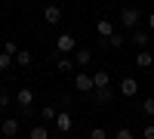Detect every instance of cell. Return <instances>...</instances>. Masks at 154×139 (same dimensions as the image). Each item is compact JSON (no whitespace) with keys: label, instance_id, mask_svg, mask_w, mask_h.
Masks as SVG:
<instances>
[{"label":"cell","instance_id":"obj_15","mask_svg":"<svg viewBox=\"0 0 154 139\" xmlns=\"http://www.w3.org/2000/svg\"><path fill=\"white\" fill-rule=\"evenodd\" d=\"M133 43L136 46H148L151 43V31H133Z\"/></svg>","mask_w":154,"mask_h":139},{"label":"cell","instance_id":"obj_13","mask_svg":"<svg viewBox=\"0 0 154 139\" xmlns=\"http://www.w3.org/2000/svg\"><path fill=\"white\" fill-rule=\"evenodd\" d=\"M31 59H34V56H31V49H19V53H16V65H19V68H28V65H31Z\"/></svg>","mask_w":154,"mask_h":139},{"label":"cell","instance_id":"obj_11","mask_svg":"<svg viewBox=\"0 0 154 139\" xmlns=\"http://www.w3.org/2000/svg\"><path fill=\"white\" fill-rule=\"evenodd\" d=\"M96 34H99V37H105V40H108V37L114 34V22H108V19L96 22Z\"/></svg>","mask_w":154,"mask_h":139},{"label":"cell","instance_id":"obj_2","mask_svg":"<svg viewBox=\"0 0 154 139\" xmlns=\"http://www.w3.org/2000/svg\"><path fill=\"white\" fill-rule=\"evenodd\" d=\"M16 105L22 108V115L31 111V105H34V90H31V87H22V90L16 93Z\"/></svg>","mask_w":154,"mask_h":139},{"label":"cell","instance_id":"obj_12","mask_svg":"<svg viewBox=\"0 0 154 139\" xmlns=\"http://www.w3.org/2000/svg\"><path fill=\"white\" fill-rule=\"evenodd\" d=\"M108 84H111V74L108 71H96L93 74V87H96V90H105Z\"/></svg>","mask_w":154,"mask_h":139},{"label":"cell","instance_id":"obj_17","mask_svg":"<svg viewBox=\"0 0 154 139\" xmlns=\"http://www.w3.org/2000/svg\"><path fill=\"white\" fill-rule=\"evenodd\" d=\"M12 62H16V56H9L6 49H0V71H9V68H12Z\"/></svg>","mask_w":154,"mask_h":139},{"label":"cell","instance_id":"obj_1","mask_svg":"<svg viewBox=\"0 0 154 139\" xmlns=\"http://www.w3.org/2000/svg\"><path fill=\"white\" fill-rule=\"evenodd\" d=\"M139 19H142V12H139L136 6H123V9H120V25H123L126 31H136Z\"/></svg>","mask_w":154,"mask_h":139},{"label":"cell","instance_id":"obj_16","mask_svg":"<svg viewBox=\"0 0 154 139\" xmlns=\"http://www.w3.org/2000/svg\"><path fill=\"white\" fill-rule=\"evenodd\" d=\"M123 43H126V34H123V31H114V34L108 37V46H111V49H117V46H123Z\"/></svg>","mask_w":154,"mask_h":139},{"label":"cell","instance_id":"obj_26","mask_svg":"<svg viewBox=\"0 0 154 139\" xmlns=\"http://www.w3.org/2000/svg\"><path fill=\"white\" fill-rule=\"evenodd\" d=\"M9 102H12V99H9V96H6V93H0V108H6V105H9Z\"/></svg>","mask_w":154,"mask_h":139},{"label":"cell","instance_id":"obj_20","mask_svg":"<svg viewBox=\"0 0 154 139\" xmlns=\"http://www.w3.org/2000/svg\"><path fill=\"white\" fill-rule=\"evenodd\" d=\"M56 115H59V111H56L53 105H43V108H40V118H43V121H56Z\"/></svg>","mask_w":154,"mask_h":139},{"label":"cell","instance_id":"obj_8","mask_svg":"<svg viewBox=\"0 0 154 139\" xmlns=\"http://www.w3.org/2000/svg\"><path fill=\"white\" fill-rule=\"evenodd\" d=\"M139 93V81L136 77H123L120 81V96H136Z\"/></svg>","mask_w":154,"mask_h":139},{"label":"cell","instance_id":"obj_25","mask_svg":"<svg viewBox=\"0 0 154 139\" xmlns=\"http://www.w3.org/2000/svg\"><path fill=\"white\" fill-rule=\"evenodd\" d=\"M142 139H154V124H145V130H142Z\"/></svg>","mask_w":154,"mask_h":139},{"label":"cell","instance_id":"obj_9","mask_svg":"<svg viewBox=\"0 0 154 139\" xmlns=\"http://www.w3.org/2000/svg\"><path fill=\"white\" fill-rule=\"evenodd\" d=\"M43 19H46L49 25H59V22H62V9H59L56 3H49V6L43 9Z\"/></svg>","mask_w":154,"mask_h":139},{"label":"cell","instance_id":"obj_21","mask_svg":"<svg viewBox=\"0 0 154 139\" xmlns=\"http://www.w3.org/2000/svg\"><path fill=\"white\" fill-rule=\"evenodd\" d=\"M89 139H108V130L105 127H93L89 130Z\"/></svg>","mask_w":154,"mask_h":139},{"label":"cell","instance_id":"obj_6","mask_svg":"<svg viewBox=\"0 0 154 139\" xmlns=\"http://www.w3.org/2000/svg\"><path fill=\"white\" fill-rule=\"evenodd\" d=\"M0 133H3V139H16L19 136V118H6L0 124Z\"/></svg>","mask_w":154,"mask_h":139},{"label":"cell","instance_id":"obj_10","mask_svg":"<svg viewBox=\"0 0 154 139\" xmlns=\"http://www.w3.org/2000/svg\"><path fill=\"white\" fill-rule=\"evenodd\" d=\"M136 65H139V68H151V65H154V53H151V49H139Z\"/></svg>","mask_w":154,"mask_h":139},{"label":"cell","instance_id":"obj_3","mask_svg":"<svg viewBox=\"0 0 154 139\" xmlns=\"http://www.w3.org/2000/svg\"><path fill=\"white\" fill-rule=\"evenodd\" d=\"M74 90H77V93H93V90H96V87H93V74L77 71V74H74Z\"/></svg>","mask_w":154,"mask_h":139},{"label":"cell","instance_id":"obj_22","mask_svg":"<svg viewBox=\"0 0 154 139\" xmlns=\"http://www.w3.org/2000/svg\"><path fill=\"white\" fill-rule=\"evenodd\" d=\"M142 111H145L148 118H154V96H148L145 102H142Z\"/></svg>","mask_w":154,"mask_h":139},{"label":"cell","instance_id":"obj_19","mask_svg":"<svg viewBox=\"0 0 154 139\" xmlns=\"http://www.w3.org/2000/svg\"><path fill=\"white\" fill-rule=\"evenodd\" d=\"M28 139H49V130L43 127V124H37V127H31V136Z\"/></svg>","mask_w":154,"mask_h":139},{"label":"cell","instance_id":"obj_24","mask_svg":"<svg viewBox=\"0 0 154 139\" xmlns=\"http://www.w3.org/2000/svg\"><path fill=\"white\" fill-rule=\"evenodd\" d=\"M3 49H6V53H9V56H16V53H19V49H22V46H19L16 40H6V43H3Z\"/></svg>","mask_w":154,"mask_h":139},{"label":"cell","instance_id":"obj_4","mask_svg":"<svg viewBox=\"0 0 154 139\" xmlns=\"http://www.w3.org/2000/svg\"><path fill=\"white\" fill-rule=\"evenodd\" d=\"M56 49H59V53H74V49H77V40H74L71 34H59V37H56Z\"/></svg>","mask_w":154,"mask_h":139},{"label":"cell","instance_id":"obj_18","mask_svg":"<svg viewBox=\"0 0 154 139\" xmlns=\"http://www.w3.org/2000/svg\"><path fill=\"white\" fill-rule=\"evenodd\" d=\"M56 68H59V74H71L74 71V59H59Z\"/></svg>","mask_w":154,"mask_h":139},{"label":"cell","instance_id":"obj_27","mask_svg":"<svg viewBox=\"0 0 154 139\" xmlns=\"http://www.w3.org/2000/svg\"><path fill=\"white\" fill-rule=\"evenodd\" d=\"M148 31L154 34V12H151V16H148Z\"/></svg>","mask_w":154,"mask_h":139},{"label":"cell","instance_id":"obj_5","mask_svg":"<svg viewBox=\"0 0 154 139\" xmlns=\"http://www.w3.org/2000/svg\"><path fill=\"white\" fill-rule=\"evenodd\" d=\"M71 127H74V118L62 108L59 115H56V130H59V133H71Z\"/></svg>","mask_w":154,"mask_h":139},{"label":"cell","instance_id":"obj_14","mask_svg":"<svg viewBox=\"0 0 154 139\" xmlns=\"http://www.w3.org/2000/svg\"><path fill=\"white\" fill-rule=\"evenodd\" d=\"M93 93H96V102H99V105H105V102L114 99V90H111V87H105V90H93Z\"/></svg>","mask_w":154,"mask_h":139},{"label":"cell","instance_id":"obj_23","mask_svg":"<svg viewBox=\"0 0 154 139\" xmlns=\"http://www.w3.org/2000/svg\"><path fill=\"white\" fill-rule=\"evenodd\" d=\"M114 139H136V136H133V130H130V127H120L117 133H114Z\"/></svg>","mask_w":154,"mask_h":139},{"label":"cell","instance_id":"obj_7","mask_svg":"<svg viewBox=\"0 0 154 139\" xmlns=\"http://www.w3.org/2000/svg\"><path fill=\"white\" fill-rule=\"evenodd\" d=\"M89 62H93V49L77 46V49H74V65H77V68H86Z\"/></svg>","mask_w":154,"mask_h":139}]
</instances>
